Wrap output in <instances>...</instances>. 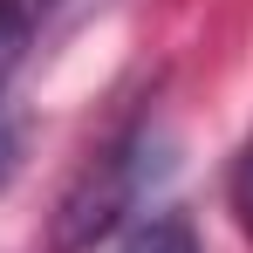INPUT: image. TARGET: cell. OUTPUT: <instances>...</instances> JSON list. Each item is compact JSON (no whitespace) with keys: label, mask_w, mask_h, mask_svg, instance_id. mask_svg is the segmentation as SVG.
I'll return each mask as SVG.
<instances>
[{"label":"cell","mask_w":253,"mask_h":253,"mask_svg":"<svg viewBox=\"0 0 253 253\" xmlns=\"http://www.w3.org/2000/svg\"><path fill=\"white\" fill-rule=\"evenodd\" d=\"M117 253H199V233H192V219L185 212H158L151 226H137Z\"/></svg>","instance_id":"obj_3"},{"label":"cell","mask_w":253,"mask_h":253,"mask_svg":"<svg viewBox=\"0 0 253 253\" xmlns=\"http://www.w3.org/2000/svg\"><path fill=\"white\" fill-rule=\"evenodd\" d=\"M55 7L62 0H0V89L21 76V62L35 55V42H42Z\"/></svg>","instance_id":"obj_2"},{"label":"cell","mask_w":253,"mask_h":253,"mask_svg":"<svg viewBox=\"0 0 253 253\" xmlns=\"http://www.w3.org/2000/svg\"><path fill=\"white\" fill-rule=\"evenodd\" d=\"M14 158H21V137H14V124H0V185L14 178Z\"/></svg>","instance_id":"obj_5"},{"label":"cell","mask_w":253,"mask_h":253,"mask_svg":"<svg viewBox=\"0 0 253 253\" xmlns=\"http://www.w3.org/2000/svg\"><path fill=\"white\" fill-rule=\"evenodd\" d=\"M233 212H240V226L253 233V144L240 151V165H233Z\"/></svg>","instance_id":"obj_4"},{"label":"cell","mask_w":253,"mask_h":253,"mask_svg":"<svg viewBox=\"0 0 253 253\" xmlns=\"http://www.w3.org/2000/svg\"><path fill=\"white\" fill-rule=\"evenodd\" d=\"M137 178H144V137H124V144H117V151H103V158H96V171L69 192L55 247L76 253V247H89L96 233H110V226L130 212V199H137Z\"/></svg>","instance_id":"obj_1"}]
</instances>
